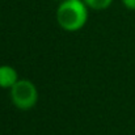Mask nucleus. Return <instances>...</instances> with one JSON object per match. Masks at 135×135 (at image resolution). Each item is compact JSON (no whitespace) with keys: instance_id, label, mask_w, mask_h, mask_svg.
Listing matches in <instances>:
<instances>
[{"instance_id":"f257e3e1","label":"nucleus","mask_w":135,"mask_h":135,"mask_svg":"<svg viewBox=\"0 0 135 135\" xmlns=\"http://www.w3.org/2000/svg\"><path fill=\"white\" fill-rule=\"evenodd\" d=\"M56 21L66 32H78L88 21V7L83 0H63L56 9Z\"/></svg>"},{"instance_id":"f03ea898","label":"nucleus","mask_w":135,"mask_h":135,"mask_svg":"<svg viewBox=\"0 0 135 135\" xmlns=\"http://www.w3.org/2000/svg\"><path fill=\"white\" fill-rule=\"evenodd\" d=\"M9 97L17 109L30 110L38 101V89L33 81L28 79H20L9 89Z\"/></svg>"},{"instance_id":"7ed1b4c3","label":"nucleus","mask_w":135,"mask_h":135,"mask_svg":"<svg viewBox=\"0 0 135 135\" xmlns=\"http://www.w3.org/2000/svg\"><path fill=\"white\" fill-rule=\"evenodd\" d=\"M18 80V74L15 67L9 64L0 66V88L11 89Z\"/></svg>"},{"instance_id":"20e7f679","label":"nucleus","mask_w":135,"mask_h":135,"mask_svg":"<svg viewBox=\"0 0 135 135\" xmlns=\"http://www.w3.org/2000/svg\"><path fill=\"white\" fill-rule=\"evenodd\" d=\"M83 1L85 3L88 8L94 9V11H104L109 8L113 3V0H83Z\"/></svg>"},{"instance_id":"39448f33","label":"nucleus","mask_w":135,"mask_h":135,"mask_svg":"<svg viewBox=\"0 0 135 135\" xmlns=\"http://www.w3.org/2000/svg\"><path fill=\"white\" fill-rule=\"evenodd\" d=\"M122 4L125 5V8L130 11H135V0H122Z\"/></svg>"},{"instance_id":"423d86ee","label":"nucleus","mask_w":135,"mask_h":135,"mask_svg":"<svg viewBox=\"0 0 135 135\" xmlns=\"http://www.w3.org/2000/svg\"><path fill=\"white\" fill-rule=\"evenodd\" d=\"M55 1H63V0H55Z\"/></svg>"}]
</instances>
